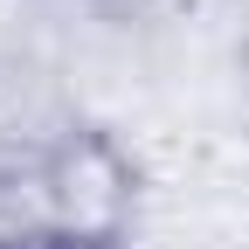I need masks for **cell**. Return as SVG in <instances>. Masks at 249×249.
<instances>
[{"label":"cell","instance_id":"cell-1","mask_svg":"<svg viewBox=\"0 0 249 249\" xmlns=\"http://www.w3.org/2000/svg\"><path fill=\"white\" fill-rule=\"evenodd\" d=\"M35 187L55 249H124L139 229V166L97 124L49 139L35 152Z\"/></svg>","mask_w":249,"mask_h":249},{"label":"cell","instance_id":"cell-2","mask_svg":"<svg viewBox=\"0 0 249 249\" xmlns=\"http://www.w3.org/2000/svg\"><path fill=\"white\" fill-rule=\"evenodd\" d=\"M242 97H249V76H242Z\"/></svg>","mask_w":249,"mask_h":249}]
</instances>
